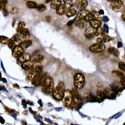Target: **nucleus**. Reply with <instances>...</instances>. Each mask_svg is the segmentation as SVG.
<instances>
[{
  "mask_svg": "<svg viewBox=\"0 0 125 125\" xmlns=\"http://www.w3.org/2000/svg\"><path fill=\"white\" fill-rule=\"evenodd\" d=\"M96 98L99 101H103L106 97H105L104 92L101 90H98L96 93Z\"/></svg>",
  "mask_w": 125,
  "mask_h": 125,
  "instance_id": "obj_28",
  "label": "nucleus"
},
{
  "mask_svg": "<svg viewBox=\"0 0 125 125\" xmlns=\"http://www.w3.org/2000/svg\"><path fill=\"white\" fill-rule=\"evenodd\" d=\"M37 9L40 12H44V10H46V6H44V4H40V5L38 6Z\"/></svg>",
  "mask_w": 125,
  "mask_h": 125,
  "instance_id": "obj_41",
  "label": "nucleus"
},
{
  "mask_svg": "<svg viewBox=\"0 0 125 125\" xmlns=\"http://www.w3.org/2000/svg\"></svg>",
  "mask_w": 125,
  "mask_h": 125,
  "instance_id": "obj_57",
  "label": "nucleus"
},
{
  "mask_svg": "<svg viewBox=\"0 0 125 125\" xmlns=\"http://www.w3.org/2000/svg\"><path fill=\"white\" fill-rule=\"evenodd\" d=\"M88 5V1L87 0H77L75 1L74 3V6L76 8L80 10H85V8Z\"/></svg>",
  "mask_w": 125,
  "mask_h": 125,
  "instance_id": "obj_9",
  "label": "nucleus"
},
{
  "mask_svg": "<svg viewBox=\"0 0 125 125\" xmlns=\"http://www.w3.org/2000/svg\"><path fill=\"white\" fill-rule=\"evenodd\" d=\"M0 120H1V124H4L5 120H4V119H3L2 117H1V118H0Z\"/></svg>",
  "mask_w": 125,
  "mask_h": 125,
  "instance_id": "obj_52",
  "label": "nucleus"
},
{
  "mask_svg": "<svg viewBox=\"0 0 125 125\" xmlns=\"http://www.w3.org/2000/svg\"><path fill=\"white\" fill-rule=\"evenodd\" d=\"M74 2L73 1L69 0V1H64V8L66 10V12L70 10L71 8H73V6H74Z\"/></svg>",
  "mask_w": 125,
  "mask_h": 125,
  "instance_id": "obj_21",
  "label": "nucleus"
},
{
  "mask_svg": "<svg viewBox=\"0 0 125 125\" xmlns=\"http://www.w3.org/2000/svg\"><path fill=\"white\" fill-rule=\"evenodd\" d=\"M122 47V43L121 42H118V48H120Z\"/></svg>",
  "mask_w": 125,
  "mask_h": 125,
  "instance_id": "obj_51",
  "label": "nucleus"
},
{
  "mask_svg": "<svg viewBox=\"0 0 125 125\" xmlns=\"http://www.w3.org/2000/svg\"><path fill=\"white\" fill-rule=\"evenodd\" d=\"M34 68L36 71V73L37 74H40L41 73V72L42 71V66L41 65H36L34 66Z\"/></svg>",
  "mask_w": 125,
  "mask_h": 125,
  "instance_id": "obj_40",
  "label": "nucleus"
},
{
  "mask_svg": "<svg viewBox=\"0 0 125 125\" xmlns=\"http://www.w3.org/2000/svg\"><path fill=\"white\" fill-rule=\"evenodd\" d=\"M103 30L106 33H108V26L105 24V25H104V28H103Z\"/></svg>",
  "mask_w": 125,
  "mask_h": 125,
  "instance_id": "obj_47",
  "label": "nucleus"
},
{
  "mask_svg": "<svg viewBox=\"0 0 125 125\" xmlns=\"http://www.w3.org/2000/svg\"><path fill=\"white\" fill-rule=\"evenodd\" d=\"M2 80H3V82H6V79H4V78H3V79H2Z\"/></svg>",
  "mask_w": 125,
  "mask_h": 125,
  "instance_id": "obj_56",
  "label": "nucleus"
},
{
  "mask_svg": "<svg viewBox=\"0 0 125 125\" xmlns=\"http://www.w3.org/2000/svg\"><path fill=\"white\" fill-rule=\"evenodd\" d=\"M122 20L125 21V10H124V11L122 12Z\"/></svg>",
  "mask_w": 125,
  "mask_h": 125,
  "instance_id": "obj_49",
  "label": "nucleus"
},
{
  "mask_svg": "<svg viewBox=\"0 0 125 125\" xmlns=\"http://www.w3.org/2000/svg\"><path fill=\"white\" fill-rule=\"evenodd\" d=\"M89 49L93 52V53H101L103 51H105V46L104 45V44H101V43H96V44H94L91 45L90 47H89Z\"/></svg>",
  "mask_w": 125,
  "mask_h": 125,
  "instance_id": "obj_7",
  "label": "nucleus"
},
{
  "mask_svg": "<svg viewBox=\"0 0 125 125\" xmlns=\"http://www.w3.org/2000/svg\"><path fill=\"white\" fill-rule=\"evenodd\" d=\"M14 87H16V88H19V86H18V85H14Z\"/></svg>",
  "mask_w": 125,
  "mask_h": 125,
  "instance_id": "obj_55",
  "label": "nucleus"
},
{
  "mask_svg": "<svg viewBox=\"0 0 125 125\" xmlns=\"http://www.w3.org/2000/svg\"><path fill=\"white\" fill-rule=\"evenodd\" d=\"M48 77V74L47 73H44V74H42V76H41V86H43V85H44V82L46 81V79H47Z\"/></svg>",
  "mask_w": 125,
  "mask_h": 125,
  "instance_id": "obj_36",
  "label": "nucleus"
},
{
  "mask_svg": "<svg viewBox=\"0 0 125 125\" xmlns=\"http://www.w3.org/2000/svg\"><path fill=\"white\" fill-rule=\"evenodd\" d=\"M2 10H3V14H4V16H7V15L8 14V10H7L6 8H3Z\"/></svg>",
  "mask_w": 125,
  "mask_h": 125,
  "instance_id": "obj_46",
  "label": "nucleus"
},
{
  "mask_svg": "<svg viewBox=\"0 0 125 125\" xmlns=\"http://www.w3.org/2000/svg\"><path fill=\"white\" fill-rule=\"evenodd\" d=\"M43 60H44V56L42 55L38 54L34 56L33 59H32V61H33L34 63V62L35 63H40L41 62L43 61Z\"/></svg>",
  "mask_w": 125,
  "mask_h": 125,
  "instance_id": "obj_25",
  "label": "nucleus"
},
{
  "mask_svg": "<svg viewBox=\"0 0 125 125\" xmlns=\"http://www.w3.org/2000/svg\"><path fill=\"white\" fill-rule=\"evenodd\" d=\"M118 68L121 70V71H122L123 72H125V63L122 62H120L118 64Z\"/></svg>",
  "mask_w": 125,
  "mask_h": 125,
  "instance_id": "obj_42",
  "label": "nucleus"
},
{
  "mask_svg": "<svg viewBox=\"0 0 125 125\" xmlns=\"http://www.w3.org/2000/svg\"><path fill=\"white\" fill-rule=\"evenodd\" d=\"M65 91H66V90H65V85H64V82L60 81L58 84L57 87L55 88L52 94L55 99H56L58 101H61L64 97Z\"/></svg>",
  "mask_w": 125,
  "mask_h": 125,
  "instance_id": "obj_2",
  "label": "nucleus"
},
{
  "mask_svg": "<svg viewBox=\"0 0 125 125\" xmlns=\"http://www.w3.org/2000/svg\"><path fill=\"white\" fill-rule=\"evenodd\" d=\"M85 79L83 74L81 73H76L74 76V85L77 89H81L85 85Z\"/></svg>",
  "mask_w": 125,
  "mask_h": 125,
  "instance_id": "obj_3",
  "label": "nucleus"
},
{
  "mask_svg": "<svg viewBox=\"0 0 125 125\" xmlns=\"http://www.w3.org/2000/svg\"><path fill=\"white\" fill-rule=\"evenodd\" d=\"M30 59H31L30 55L29 54V53H24L22 55L21 57L19 58V62L23 64V63L25 62L31 60Z\"/></svg>",
  "mask_w": 125,
  "mask_h": 125,
  "instance_id": "obj_17",
  "label": "nucleus"
},
{
  "mask_svg": "<svg viewBox=\"0 0 125 125\" xmlns=\"http://www.w3.org/2000/svg\"><path fill=\"white\" fill-rule=\"evenodd\" d=\"M63 3V1L60 0H52L51 2V8L53 9H56Z\"/></svg>",
  "mask_w": 125,
  "mask_h": 125,
  "instance_id": "obj_20",
  "label": "nucleus"
},
{
  "mask_svg": "<svg viewBox=\"0 0 125 125\" xmlns=\"http://www.w3.org/2000/svg\"><path fill=\"white\" fill-rule=\"evenodd\" d=\"M89 13H90V12H89L88 10H85H85H80V11L79 12V13H78L77 14V17L76 19H77V21L84 20L85 17H86Z\"/></svg>",
  "mask_w": 125,
  "mask_h": 125,
  "instance_id": "obj_15",
  "label": "nucleus"
},
{
  "mask_svg": "<svg viewBox=\"0 0 125 125\" xmlns=\"http://www.w3.org/2000/svg\"><path fill=\"white\" fill-rule=\"evenodd\" d=\"M9 41H10V38L6 37V36H0V42H1V43L8 44Z\"/></svg>",
  "mask_w": 125,
  "mask_h": 125,
  "instance_id": "obj_35",
  "label": "nucleus"
},
{
  "mask_svg": "<svg viewBox=\"0 0 125 125\" xmlns=\"http://www.w3.org/2000/svg\"><path fill=\"white\" fill-rule=\"evenodd\" d=\"M111 1V8L115 12H121L125 10V6L123 5V2L120 0H112Z\"/></svg>",
  "mask_w": 125,
  "mask_h": 125,
  "instance_id": "obj_5",
  "label": "nucleus"
},
{
  "mask_svg": "<svg viewBox=\"0 0 125 125\" xmlns=\"http://www.w3.org/2000/svg\"><path fill=\"white\" fill-rule=\"evenodd\" d=\"M43 90L47 94H51L54 90V81L53 78L48 77L42 86Z\"/></svg>",
  "mask_w": 125,
  "mask_h": 125,
  "instance_id": "obj_4",
  "label": "nucleus"
},
{
  "mask_svg": "<svg viewBox=\"0 0 125 125\" xmlns=\"http://www.w3.org/2000/svg\"><path fill=\"white\" fill-rule=\"evenodd\" d=\"M65 14L66 15V17H73L74 15H76L77 14V10H75L74 8H71L70 10H68V11L66 12V13Z\"/></svg>",
  "mask_w": 125,
  "mask_h": 125,
  "instance_id": "obj_29",
  "label": "nucleus"
},
{
  "mask_svg": "<svg viewBox=\"0 0 125 125\" xmlns=\"http://www.w3.org/2000/svg\"><path fill=\"white\" fill-rule=\"evenodd\" d=\"M22 68H23L24 70H26V71H30L32 68L34 67V62L32 60H30V61L25 62L22 64L21 65Z\"/></svg>",
  "mask_w": 125,
  "mask_h": 125,
  "instance_id": "obj_16",
  "label": "nucleus"
},
{
  "mask_svg": "<svg viewBox=\"0 0 125 125\" xmlns=\"http://www.w3.org/2000/svg\"><path fill=\"white\" fill-rule=\"evenodd\" d=\"M90 24L91 27L94 28L95 30H96V29L101 27V21L98 20H96V19H93V20H92L90 22Z\"/></svg>",
  "mask_w": 125,
  "mask_h": 125,
  "instance_id": "obj_18",
  "label": "nucleus"
},
{
  "mask_svg": "<svg viewBox=\"0 0 125 125\" xmlns=\"http://www.w3.org/2000/svg\"><path fill=\"white\" fill-rule=\"evenodd\" d=\"M62 101H63V104L64 106L68 108L73 109L76 105L71 90H66L64 97L62 98Z\"/></svg>",
  "mask_w": 125,
  "mask_h": 125,
  "instance_id": "obj_1",
  "label": "nucleus"
},
{
  "mask_svg": "<svg viewBox=\"0 0 125 125\" xmlns=\"http://www.w3.org/2000/svg\"><path fill=\"white\" fill-rule=\"evenodd\" d=\"M71 92H72V94H73V98H74V101L75 102L76 104H77L80 101V95H79V91L77 90V89L76 88H73L71 90Z\"/></svg>",
  "mask_w": 125,
  "mask_h": 125,
  "instance_id": "obj_14",
  "label": "nucleus"
},
{
  "mask_svg": "<svg viewBox=\"0 0 125 125\" xmlns=\"http://www.w3.org/2000/svg\"><path fill=\"white\" fill-rule=\"evenodd\" d=\"M22 104L23 105V107L25 108L26 107V106H27V102L25 101V100H22Z\"/></svg>",
  "mask_w": 125,
  "mask_h": 125,
  "instance_id": "obj_48",
  "label": "nucleus"
},
{
  "mask_svg": "<svg viewBox=\"0 0 125 125\" xmlns=\"http://www.w3.org/2000/svg\"><path fill=\"white\" fill-rule=\"evenodd\" d=\"M93 19H94V17L92 16V14L91 12H90L86 17H85L84 21L85 22H89V23H90V22L92 20H93Z\"/></svg>",
  "mask_w": 125,
  "mask_h": 125,
  "instance_id": "obj_38",
  "label": "nucleus"
},
{
  "mask_svg": "<svg viewBox=\"0 0 125 125\" xmlns=\"http://www.w3.org/2000/svg\"><path fill=\"white\" fill-rule=\"evenodd\" d=\"M111 88L113 89L116 92H118L122 91L125 87L122 85V84L120 83V81H115L113 84L111 85Z\"/></svg>",
  "mask_w": 125,
  "mask_h": 125,
  "instance_id": "obj_11",
  "label": "nucleus"
},
{
  "mask_svg": "<svg viewBox=\"0 0 125 125\" xmlns=\"http://www.w3.org/2000/svg\"><path fill=\"white\" fill-rule=\"evenodd\" d=\"M104 94L106 98H110V99H114L116 97V94H117V92H115L113 89L111 88H106L104 90Z\"/></svg>",
  "mask_w": 125,
  "mask_h": 125,
  "instance_id": "obj_8",
  "label": "nucleus"
},
{
  "mask_svg": "<svg viewBox=\"0 0 125 125\" xmlns=\"http://www.w3.org/2000/svg\"><path fill=\"white\" fill-rule=\"evenodd\" d=\"M10 12L12 14H17L19 12V9L17 7H12L10 9Z\"/></svg>",
  "mask_w": 125,
  "mask_h": 125,
  "instance_id": "obj_43",
  "label": "nucleus"
},
{
  "mask_svg": "<svg viewBox=\"0 0 125 125\" xmlns=\"http://www.w3.org/2000/svg\"><path fill=\"white\" fill-rule=\"evenodd\" d=\"M112 38L106 34H103L100 37L97 38V42L98 43H101V44H104L105 42H107L109 41H112Z\"/></svg>",
  "mask_w": 125,
  "mask_h": 125,
  "instance_id": "obj_13",
  "label": "nucleus"
},
{
  "mask_svg": "<svg viewBox=\"0 0 125 125\" xmlns=\"http://www.w3.org/2000/svg\"><path fill=\"white\" fill-rule=\"evenodd\" d=\"M26 6L29 8H37L38 5L36 1H28L26 3Z\"/></svg>",
  "mask_w": 125,
  "mask_h": 125,
  "instance_id": "obj_31",
  "label": "nucleus"
},
{
  "mask_svg": "<svg viewBox=\"0 0 125 125\" xmlns=\"http://www.w3.org/2000/svg\"><path fill=\"white\" fill-rule=\"evenodd\" d=\"M74 25L80 29H83L85 26V21L84 20H78L74 23Z\"/></svg>",
  "mask_w": 125,
  "mask_h": 125,
  "instance_id": "obj_27",
  "label": "nucleus"
},
{
  "mask_svg": "<svg viewBox=\"0 0 125 125\" xmlns=\"http://www.w3.org/2000/svg\"><path fill=\"white\" fill-rule=\"evenodd\" d=\"M107 51L109 52V53L113 55H114L115 57H118L119 55H120L119 51L115 47H109Z\"/></svg>",
  "mask_w": 125,
  "mask_h": 125,
  "instance_id": "obj_24",
  "label": "nucleus"
},
{
  "mask_svg": "<svg viewBox=\"0 0 125 125\" xmlns=\"http://www.w3.org/2000/svg\"><path fill=\"white\" fill-rule=\"evenodd\" d=\"M41 74H37L35 77L34 78V79L31 81L32 84L34 85V86H38V85H41Z\"/></svg>",
  "mask_w": 125,
  "mask_h": 125,
  "instance_id": "obj_23",
  "label": "nucleus"
},
{
  "mask_svg": "<svg viewBox=\"0 0 125 125\" xmlns=\"http://www.w3.org/2000/svg\"><path fill=\"white\" fill-rule=\"evenodd\" d=\"M85 99H86L88 101L94 102L98 101L96 96H94V95L91 94H86L85 96Z\"/></svg>",
  "mask_w": 125,
  "mask_h": 125,
  "instance_id": "obj_26",
  "label": "nucleus"
},
{
  "mask_svg": "<svg viewBox=\"0 0 125 125\" xmlns=\"http://www.w3.org/2000/svg\"><path fill=\"white\" fill-rule=\"evenodd\" d=\"M113 73L114 74H115L118 77L120 78V79H122V78L125 77V75H124V74H123L122 73H121V72H120V71H113Z\"/></svg>",
  "mask_w": 125,
  "mask_h": 125,
  "instance_id": "obj_39",
  "label": "nucleus"
},
{
  "mask_svg": "<svg viewBox=\"0 0 125 125\" xmlns=\"http://www.w3.org/2000/svg\"><path fill=\"white\" fill-rule=\"evenodd\" d=\"M103 21H104V22H107L109 21V19L107 17H104L103 18Z\"/></svg>",
  "mask_w": 125,
  "mask_h": 125,
  "instance_id": "obj_50",
  "label": "nucleus"
},
{
  "mask_svg": "<svg viewBox=\"0 0 125 125\" xmlns=\"http://www.w3.org/2000/svg\"><path fill=\"white\" fill-rule=\"evenodd\" d=\"M95 34H96V30L91 27L87 28L84 31V36L88 39L94 37L95 36Z\"/></svg>",
  "mask_w": 125,
  "mask_h": 125,
  "instance_id": "obj_12",
  "label": "nucleus"
},
{
  "mask_svg": "<svg viewBox=\"0 0 125 125\" xmlns=\"http://www.w3.org/2000/svg\"><path fill=\"white\" fill-rule=\"evenodd\" d=\"M31 44H32V41L31 40H26V41H24L23 42H22L21 46L23 49H27L29 47H30Z\"/></svg>",
  "mask_w": 125,
  "mask_h": 125,
  "instance_id": "obj_30",
  "label": "nucleus"
},
{
  "mask_svg": "<svg viewBox=\"0 0 125 125\" xmlns=\"http://www.w3.org/2000/svg\"><path fill=\"white\" fill-rule=\"evenodd\" d=\"M19 34H20V36L21 37H28V36H30V31L29 30L26 29V28H24L23 30L21 31V32H19Z\"/></svg>",
  "mask_w": 125,
  "mask_h": 125,
  "instance_id": "obj_32",
  "label": "nucleus"
},
{
  "mask_svg": "<svg viewBox=\"0 0 125 125\" xmlns=\"http://www.w3.org/2000/svg\"><path fill=\"white\" fill-rule=\"evenodd\" d=\"M22 43V42L21 41V39L19 38L17 35H14L12 38H10V41L8 43V47L10 49H14L17 47L21 46V44Z\"/></svg>",
  "mask_w": 125,
  "mask_h": 125,
  "instance_id": "obj_6",
  "label": "nucleus"
},
{
  "mask_svg": "<svg viewBox=\"0 0 125 125\" xmlns=\"http://www.w3.org/2000/svg\"><path fill=\"white\" fill-rule=\"evenodd\" d=\"M24 53V49L21 46L17 47L12 49V55L14 58H19Z\"/></svg>",
  "mask_w": 125,
  "mask_h": 125,
  "instance_id": "obj_10",
  "label": "nucleus"
},
{
  "mask_svg": "<svg viewBox=\"0 0 125 125\" xmlns=\"http://www.w3.org/2000/svg\"><path fill=\"white\" fill-rule=\"evenodd\" d=\"M98 12H99V14H104V11H103V10H100Z\"/></svg>",
  "mask_w": 125,
  "mask_h": 125,
  "instance_id": "obj_53",
  "label": "nucleus"
},
{
  "mask_svg": "<svg viewBox=\"0 0 125 125\" xmlns=\"http://www.w3.org/2000/svg\"><path fill=\"white\" fill-rule=\"evenodd\" d=\"M50 19H51V17H49V16H47V17H46V19L47 20L48 22H49V21H50Z\"/></svg>",
  "mask_w": 125,
  "mask_h": 125,
  "instance_id": "obj_54",
  "label": "nucleus"
},
{
  "mask_svg": "<svg viewBox=\"0 0 125 125\" xmlns=\"http://www.w3.org/2000/svg\"><path fill=\"white\" fill-rule=\"evenodd\" d=\"M120 81V83L122 84V85H123V86L125 88V77L122 78V79H121Z\"/></svg>",
  "mask_w": 125,
  "mask_h": 125,
  "instance_id": "obj_45",
  "label": "nucleus"
},
{
  "mask_svg": "<svg viewBox=\"0 0 125 125\" xmlns=\"http://www.w3.org/2000/svg\"><path fill=\"white\" fill-rule=\"evenodd\" d=\"M92 14V16L94 17V19H96V20H98V21H101V17H100V14L99 12H98L97 11H96V10H92L91 12Z\"/></svg>",
  "mask_w": 125,
  "mask_h": 125,
  "instance_id": "obj_34",
  "label": "nucleus"
},
{
  "mask_svg": "<svg viewBox=\"0 0 125 125\" xmlns=\"http://www.w3.org/2000/svg\"><path fill=\"white\" fill-rule=\"evenodd\" d=\"M25 23L23 22V21H20V22L19 23V24H18V26H17V31H18L19 33L21 32V31L25 28Z\"/></svg>",
  "mask_w": 125,
  "mask_h": 125,
  "instance_id": "obj_33",
  "label": "nucleus"
},
{
  "mask_svg": "<svg viewBox=\"0 0 125 125\" xmlns=\"http://www.w3.org/2000/svg\"><path fill=\"white\" fill-rule=\"evenodd\" d=\"M56 13L58 14V15H62V14L66 13V10L64 8V1H63V3L57 8Z\"/></svg>",
  "mask_w": 125,
  "mask_h": 125,
  "instance_id": "obj_22",
  "label": "nucleus"
},
{
  "mask_svg": "<svg viewBox=\"0 0 125 125\" xmlns=\"http://www.w3.org/2000/svg\"><path fill=\"white\" fill-rule=\"evenodd\" d=\"M74 21H75V19H72V20L69 21L67 23V25H68V26H71V25H73V24L74 23Z\"/></svg>",
  "mask_w": 125,
  "mask_h": 125,
  "instance_id": "obj_44",
  "label": "nucleus"
},
{
  "mask_svg": "<svg viewBox=\"0 0 125 125\" xmlns=\"http://www.w3.org/2000/svg\"><path fill=\"white\" fill-rule=\"evenodd\" d=\"M37 75V73H36V71L35 70L34 67H33L31 69L30 72L28 73V74L27 75V79L28 80H30V81H32L34 79V78Z\"/></svg>",
  "mask_w": 125,
  "mask_h": 125,
  "instance_id": "obj_19",
  "label": "nucleus"
},
{
  "mask_svg": "<svg viewBox=\"0 0 125 125\" xmlns=\"http://www.w3.org/2000/svg\"><path fill=\"white\" fill-rule=\"evenodd\" d=\"M104 33V30H103V28H102L101 27H99L98 29L96 30V34H95V36H102Z\"/></svg>",
  "mask_w": 125,
  "mask_h": 125,
  "instance_id": "obj_37",
  "label": "nucleus"
}]
</instances>
